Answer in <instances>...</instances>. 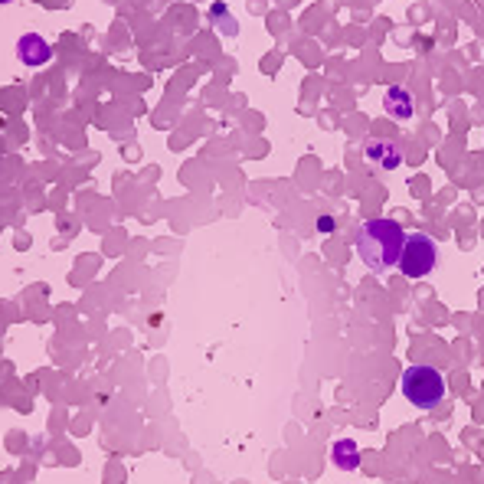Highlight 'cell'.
Segmentation results:
<instances>
[{
	"mask_svg": "<svg viewBox=\"0 0 484 484\" xmlns=\"http://www.w3.org/2000/svg\"><path fill=\"white\" fill-rule=\"evenodd\" d=\"M318 229H321V232H330V229H334V220H330V216H321V220H318Z\"/></svg>",
	"mask_w": 484,
	"mask_h": 484,
	"instance_id": "obj_8",
	"label": "cell"
},
{
	"mask_svg": "<svg viewBox=\"0 0 484 484\" xmlns=\"http://www.w3.org/2000/svg\"><path fill=\"white\" fill-rule=\"evenodd\" d=\"M363 154H366L370 164H380V167H386V170L399 167V147L393 141H386V138H373V141H366Z\"/></svg>",
	"mask_w": 484,
	"mask_h": 484,
	"instance_id": "obj_5",
	"label": "cell"
},
{
	"mask_svg": "<svg viewBox=\"0 0 484 484\" xmlns=\"http://www.w3.org/2000/svg\"><path fill=\"white\" fill-rule=\"evenodd\" d=\"M334 465L344 468V471H350V468L360 465V451H357V445H353L350 439H341L334 445Z\"/></svg>",
	"mask_w": 484,
	"mask_h": 484,
	"instance_id": "obj_7",
	"label": "cell"
},
{
	"mask_svg": "<svg viewBox=\"0 0 484 484\" xmlns=\"http://www.w3.org/2000/svg\"><path fill=\"white\" fill-rule=\"evenodd\" d=\"M403 396L419 409L439 406L445 399V376L435 366H426V363L406 366V373H403Z\"/></svg>",
	"mask_w": 484,
	"mask_h": 484,
	"instance_id": "obj_2",
	"label": "cell"
},
{
	"mask_svg": "<svg viewBox=\"0 0 484 484\" xmlns=\"http://www.w3.org/2000/svg\"><path fill=\"white\" fill-rule=\"evenodd\" d=\"M439 265V245L426 232H409L399 255V272L406 278H426Z\"/></svg>",
	"mask_w": 484,
	"mask_h": 484,
	"instance_id": "obj_3",
	"label": "cell"
},
{
	"mask_svg": "<svg viewBox=\"0 0 484 484\" xmlns=\"http://www.w3.org/2000/svg\"><path fill=\"white\" fill-rule=\"evenodd\" d=\"M403 242H406V232L396 220H366L357 229V255L363 259L366 268L373 272H389L393 265H399V255H403Z\"/></svg>",
	"mask_w": 484,
	"mask_h": 484,
	"instance_id": "obj_1",
	"label": "cell"
},
{
	"mask_svg": "<svg viewBox=\"0 0 484 484\" xmlns=\"http://www.w3.org/2000/svg\"><path fill=\"white\" fill-rule=\"evenodd\" d=\"M383 108H386V115H393V118H412L416 105H412V95H409L406 88L393 86V88H386Z\"/></svg>",
	"mask_w": 484,
	"mask_h": 484,
	"instance_id": "obj_6",
	"label": "cell"
},
{
	"mask_svg": "<svg viewBox=\"0 0 484 484\" xmlns=\"http://www.w3.org/2000/svg\"><path fill=\"white\" fill-rule=\"evenodd\" d=\"M17 56H20L23 66H46V63L53 59V46L46 43L43 36L26 33V36H20V43H17Z\"/></svg>",
	"mask_w": 484,
	"mask_h": 484,
	"instance_id": "obj_4",
	"label": "cell"
}]
</instances>
